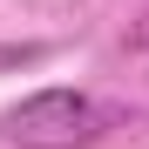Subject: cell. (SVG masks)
I'll return each instance as SVG.
<instances>
[{"instance_id": "cell-1", "label": "cell", "mask_w": 149, "mask_h": 149, "mask_svg": "<svg viewBox=\"0 0 149 149\" xmlns=\"http://www.w3.org/2000/svg\"><path fill=\"white\" fill-rule=\"evenodd\" d=\"M109 109L81 88H34L27 102H14L0 115V136L20 142V149H88L109 136Z\"/></svg>"}]
</instances>
